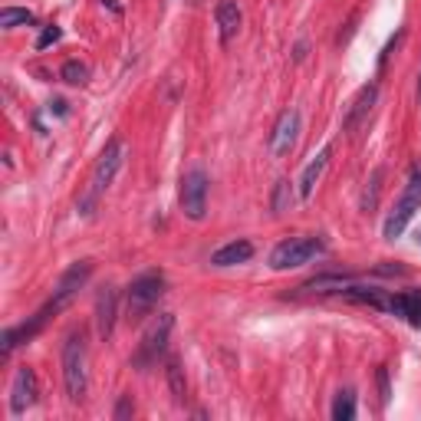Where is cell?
I'll return each mask as SVG.
<instances>
[{"label":"cell","mask_w":421,"mask_h":421,"mask_svg":"<svg viewBox=\"0 0 421 421\" xmlns=\"http://www.w3.org/2000/svg\"><path fill=\"white\" fill-rule=\"evenodd\" d=\"M122 162H126V145H122V138H109L106 148H102V155H99L96 168H92L89 188H86V195L80 197V214L82 217H89L92 211H96L99 195H102V191H109V185L116 181Z\"/></svg>","instance_id":"1"},{"label":"cell","mask_w":421,"mask_h":421,"mask_svg":"<svg viewBox=\"0 0 421 421\" xmlns=\"http://www.w3.org/2000/svg\"><path fill=\"white\" fill-rule=\"evenodd\" d=\"M89 356H86V336L70 332L63 342V386L70 402H82L86 386H89Z\"/></svg>","instance_id":"2"},{"label":"cell","mask_w":421,"mask_h":421,"mask_svg":"<svg viewBox=\"0 0 421 421\" xmlns=\"http://www.w3.org/2000/svg\"><path fill=\"white\" fill-rule=\"evenodd\" d=\"M165 287H168V280H165L162 270H148L142 277H135L129 293H126L129 316H132V319H145V316L158 306V300L165 296Z\"/></svg>","instance_id":"3"},{"label":"cell","mask_w":421,"mask_h":421,"mask_svg":"<svg viewBox=\"0 0 421 421\" xmlns=\"http://www.w3.org/2000/svg\"><path fill=\"white\" fill-rule=\"evenodd\" d=\"M421 207V168L412 171V178H408V185H405L402 197L395 201L392 214L386 217V227H382V234H386V241H398L405 234V227H408V221L415 217V211Z\"/></svg>","instance_id":"4"},{"label":"cell","mask_w":421,"mask_h":421,"mask_svg":"<svg viewBox=\"0 0 421 421\" xmlns=\"http://www.w3.org/2000/svg\"><path fill=\"white\" fill-rule=\"evenodd\" d=\"M207 188H211V181H207V171L201 165L188 168L181 175V188H178V201H181V211L185 217L191 221H204L207 214Z\"/></svg>","instance_id":"5"},{"label":"cell","mask_w":421,"mask_h":421,"mask_svg":"<svg viewBox=\"0 0 421 421\" xmlns=\"http://www.w3.org/2000/svg\"><path fill=\"white\" fill-rule=\"evenodd\" d=\"M326 244L319 237H290V241L277 244L273 253H270V267L273 270H293V267H303L316 253H323Z\"/></svg>","instance_id":"6"},{"label":"cell","mask_w":421,"mask_h":421,"mask_svg":"<svg viewBox=\"0 0 421 421\" xmlns=\"http://www.w3.org/2000/svg\"><path fill=\"white\" fill-rule=\"evenodd\" d=\"M171 326H175V316L171 313L155 316L152 323H148V329L142 332V342H138V352H135V366L145 368V366H152V362H158V356H162L165 346H168Z\"/></svg>","instance_id":"7"},{"label":"cell","mask_w":421,"mask_h":421,"mask_svg":"<svg viewBox=\"0 0 421 421\" xmlns=\"http://www.w3.org/2000/svg\"><path fill=\"white\" fill-rule=\"evenodd\" d=\"M296 138H300V112L296 109H283L273 132H270V155L273 158H287L293 152Z\"/></svg>","instance_id":"8"},{"label":"cell","mask_w":421,"mask_h":421,"mask_svg":"<svg viewBox=\"0 0 421 421\" xmlns=\"http://www.w3.org/2000/svg\"><path fill=\"white\" fill-rule=\"evenodd\" d=\"M376 99H378V86H376V82L362 86V89L356 92V99L349 102V109H346V116H342V132L356 135L359 129L366 126L368 116H372V109H376Z\"/></svg>","instance_id":"9"},{"label":"cell","mask_w":421,"mask_h":421,"mask_svg":"<svg viewBox=\"0 0 421 421\" xmlns=\"http://www.w3.org/2000/svg\"><path fill=\"white\" fill-rule=\"evenodd\" d=\"M89 277H92V260H76V263L66 270L63 277H60V283H56V290H53V296H50V300H56V303L66 310V306L72 303V296L80 293V287Z\"/></svg>","instance_id":"10"},{"label":"cell","mask_w":421,"mask_h":421,"mask_svg":"<svg viewBox=\"0 0 421 421\" xmlns=\"http://www.w3.org/2000/svg\"><path fill=\"white\" fill-rule=\"evenodd\" d=\"M33 402H36V372L30 366H20L17 376H13V386H10V412L23 415Z\"/></svg>","instance_id":"11"},{"label":"cell","mask_w":421,"mask_h":421,"mask_svg":"<svg viewBox=\"0 0 421 421\" xmlns=\"http://www.w3.org/2000/svg\"><path fill=\"white\" fill-rule=\"evenodd\" d=\"M116 313H119L116 287H102L96 296V332H99V339H109V336L116 332Z\"/></svg>","instance_id":"12"},{"label":"cell","mask_w":421,"mask_h":421,"mask_svg":"<svg viewBox=\"0 0 421 421\" xmlns=\"http://www.w3.org/2000/svg\"><path fill=\"white\" fill-rule=\"evenodd\" d=\"M214 20H217V33H221V43H231L234 36L241 33V23H244V13L237 7V0H221L214 10Z\"/></svg>","instance_id":"13"},{"label":"cell","mask_w":421,"mask_h":421,"mask_svg":"<svg viewBox=\"0 0 421 421\" xmlns=\"http://www.w3.org/2000/svg\"><path fill=\"white\" fill-rule=\"evenodd\" d=\"M329 155H332V145H323L319 155L303 168V175H300V201H310V197H313L316 185H319V178H323L326 165H329Z\"/></svg>","instance_id":"14"},{"label":"cell","mask_w":421,"mask_h":421,"mask_svg":"<svg viewBox=\"0 0 421 421\" xmlns=\"http://www.w3.org/2000/svg\"><path fill=\"white\" fill-rule=\"evenodd\" d=\"M251 257H253L251 241H231V244H224L221 251L211 253V263H214V267H234V263H247Z\"/></svg>","instance_id":"15"},{"label":"cell","mask_w":421,"mask_h":421,"mask_svg":"<svg viewBox=\"0 0 421 421\" xmlns=\"http://www.w3.org/2000/svg\"><path fill=\"white\" fill-rule=\"evenodd\" d=\"M356 418V392L352 388H342L332 402V421H352Z\"/></svg>","instance_id":"16"},{"label":"cell","mask_w":421,"mask_h":421,"mask_svg":"<svg viewBox=\"0 0 421 421\" xmlns=\"http://www.w3.org/2000/svg\"><path fill=\"white\" fill-rule=\"evenodd\" d=\"M290 204H293V181H290V178H280L277 185H273V197H270V207H273V214H283V211H290Z\"/></svg>","instance_id":"17"},{"label":"cell","mask_w":421,"mask_h":421,"mask_svg":"<svg viewBox=\"0 0 421 421\" xmlns=\"http://www.w3.org/2000/svg\"><path fill=\"white\" fill-rule=\"evenodd\" d=\"M33 23V13L23 7H4L0 10V27L4 30H13V27H27Z\"/></svg>","instance_id":"18"},{"label":"cell","mask_w":421,"mask_h":421,"mask_svg":"<svg viewBox=\"0 0 421 421\" xmlns=\"http://www.w3.org/2000/svg\"><path fill=\"white\" fill-rule=\"evenodd\" d=\"M382 175H386L382 168L372 171V178H368L366 191H362V211H376V204H378V191H382Z\"/></svg>","instance_id":"19"},{"label":"cell","mask_w":421,"mask_h":421,"mask_svg":"<svg viewBox=\"0 0 421 421\" xmlns=\"http://www.w3.org/2000/svg\"><path fill=\"white\" fill-rule=\"evenodd\" d=\"M60 76H63L70 86H82V82L89 80V70H86V63H80V60H66Z\"/></svg>","instance_id":"20"},{"label":"cell","mask_w":421,"mask_h":421,"mask_svg":"<svg viewBox=\"0 0 421 421\" xmlns=\"http://www.w3.org/2000/svg\"><path fill=\"white\" fill-rule=\"evenodd\" d=\"M168 386H171V395H175V402L185 398V376H181V362L178 359H168Z\"/></svg>","instance_id":"21"},{"label":"cell","mask_w":421,"mask_h":421,"mask_svg":"<svg viewBox=\"0 0 421 421\" xmlns=\"http://www.w3.org/2000/svg\"><path fill=\"white\" fill-rule=\"evenodd\" d=\"M405 319L421 329V293H408V306H405Z\"/></svg>","instance_id":"22"},{"label":"cell","mask_w":421,"mask_h":421,"mask_svg":"<svg viewBox=\"0 0 421 421\" xmlns=\"http://www.w3.org/2000/svg\"><path fill=\"white\" fill-rule=\"evenodd\" d=\"M60 36H63V30L56 27V23H50V27H46L43 33L36 36V50H46V46H53L56 40H60Z\"/></svg>","instance_id":"23"},{"label":"cell","mask_w":421,"mask_h":421,"mask_svg":"<svg viewBox=\"0 0 421 421\" xmlns=\"http://www.w3.org/2000/svg\"><path fill=\"white\" fill-rule=\"evenodd\" d=\"M378 398H382V405H388V398H392V392H388V372H386V368H378Z\"/></svg>","instance_id":"24"},{"label":"cell","mask_w":421,"mask_h":421,"mask_svg":"<svg viewBox=\"0 0 421 421\" xmlns=\"http://www.w3.org/2000/svg\"><path fill=\"white\" fill-rule=\"evenodd\" d=\"M132 412H135V408H132V398H129V395H122V402H119V408H116V418L122 421V418H129Z\"/></svg>","instance_id":"25"},{"label":"cell","mask_w":421,"mask_h":421,"mask_svg":"<svg viewBox=\"0 0 421 421\" xmlns=\"http://www.w3.org/2000/svg\"><path fill=\"white\" fill-rule=\"evenodd\" d=\"M418 102H421V72H418Z\"/></svg>","instance_id":"26"},{"label":"cell","mask_w":421,"mask_h":421,"mask_svg":"<svg viewBox=\"0 0 421 421\" xmlns=\"http://www.w3.org/2000/svg\"><path fill=\"white\" fill-rule=\"evenodd\" d=\"M418 244H421V234H418Z\"/></svg>","instance_id":"27"}]
</instances>
